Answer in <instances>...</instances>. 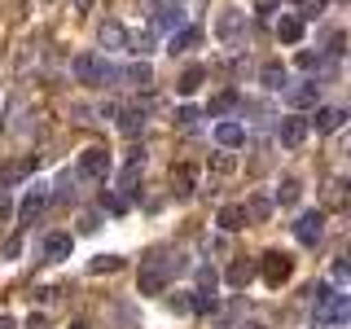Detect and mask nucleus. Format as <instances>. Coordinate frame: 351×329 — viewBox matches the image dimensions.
<instances>
[{
	"label": "nucleus",
	"mask_w": 351,
	"mask_h": 329,
	"mask_svg": "<svg viewBox=\"0 0 351 329\" xmlns=\"http://www.w3.org/2000/svg\"><path fill=\"white\" fill-rule=\"evenodd\" d=\"M71 329H88V325H84V321H75V325H71Z\"/></svg>",
	"instance_id": "obj_47"
},
{
	"label": "nucleus",
	"mask_w": 351,
	"mask_h": 329,
	"mask_svg": "<svg viewBox=\"0 0 351 329\" xmlns=\"http://www.w3.org/2000/svg\"><path fill=\"white\" fill-rule=\"evenodd\" d=\"M272 211H277V197L255 193V197H250V206H246V219H255V224H268Z\"/></svg>",
	"instance_id": "obj_18"
},
{
	"label": "nucleus",
	"mask_w": 351,
	"mask_h": 329,
	"mask_svg": "<svg viewBox=\"0 0 351 329\" xmlns=\"http://www.w3.org/2000/svg\"><path fill=\"white\" fill-rule=\"evenodd\" d=\"M294 66H299V71H316V66H321V53H312V49H299V58H294Z\"/></svg>",
	"instance_id": "obj_36"
},
{
	"label": "nucleus",
	"mask_w": 351,
	"mask_h": 329,
	"mask_svg": "<svg viewBox=\"0 0 351 329\" xmlns=\"http://www.w3.org/2000/svg\"><path fill=\"white\" fill-rule=\"evenodd\" d=\"M215 224L224 228V233H237V228H246V206H219Z\"/></svg>",
	"instance_id": "obj_23"
},
{
	"label": "nucleus",
	"mask_w": 351,
	"mask_h": 329,
	"mask_svg": "<svg viewBox=\"0 0 351 329\" xmlns=\"http://www.w3.org/2000/svg\"><path fill=\"white\" fill-rule=\"evenodd\" d=\"M75 9H93V0H75Z\"/></svg>",
	"instance_id": "obj_46"
},
{
	"label": "nucleus",
	"mask_w": 351,
	"mask_h": 329,
	"mask_svg": "<svg viewBox=\"0 0 351 329\" xmlns=\"http://www.w3.org/2000/svg\"><path fill=\"white\" fill-rule=\"evenodd\" d=\"M325 197H329L334 206H351V189H347L343 180H329V184H325Z\"/></svg>",
	"instance_id": "obj_28"
},
{
	"label": "nucleus",
	"mask_w": 351,
	"mask_h": 329,
	"mask_svg": "<svg viewBox=\"0 0 351 329\" xmlns=\"http://www.w3.org/2000/svg\"><path fill=\"white\" fill-rule=\"evenodd\" d=\"M44 206H49V193H44L40 184H36V189H27V197H22V206H18L22 228H27V224H36V219L44 215Z\"/></svg>",
	"instance_id": "obj_10"
},
{
	"label": "nucleus",
	"mask_w": 351,
	"mask_h": 329,
	"mask_svg": "<svg viewBox=\"0 0 351 329\" xmlns=\"http://www.w3.org/2000/svg\"><path fill=\"white\" fill-rule=\"evenodd\" d=\"M31 171H36V158H14V162H9V167L5 171H0V184H5V189H9V184H18V180H27V175Z\"/></svg>",
	"instance_id": "obj_21"
},
{
	"label": "nucleus",
	"mask_w": 351,
	"mask_h": 329,
	"mask_svg": "<svg viewBox=\"0 0 351 329\" xmlns=\"http://www.w3.org/2000/svg\"><path fill=\"white\" fill-rule=\"evenodd\" d=\"M132 44H136V53H149L154 49V36H149V31H141V36H132Z\"/></svg>",
	"instance_id": "obj_41"
},
{
	"label": "nucleus",
	"mask_w": 351,
	"mask_h": 329,
	"mask_svg": "<svg viewBox=\"0 0 351 329\" xmlns=\"http://www.w3.org/2000/svg\"><path fill=\"white\" fill-rule=\"evenodd\" d=\"M9 211H14V202H9V193H0V219H9Z\"/></svg>",
	"instance_id": "obj_44"
},
{
	"label": "nucleus",
	"mask_w": 351,
	"mask_h": 329,
	"mask_svg": "<svg viewBox=\"0 0 351 329\" xmlns=\"http://www.w3.org/2000/svg\"><path fill=\"white\" fill-rule=\"evenodd\" d=\"M233 106H237V93H219V97H211V114H228Z\"/></svg>",
	"instance_id": "obj_33"
},
{
	"label": "nucleus",
	"mask_w": 351,
	"mask_h": 329,
	"mask_svg": "<svg viewBox=\"0 0 351 329\" xmlns=\"http://www.w3.org/2000/svg\"><path fill=\"white\" fill-rule=\"evenodd\" d=\"M71 246H75L71 233H49V237H44V259H49V263H62L66 255H71Z\"/></svg>",
	"instance_id": "obj_15"
},
{
	"label": "nucleus",
	"mask_w": 351,
	"mask_h": 329,
	"mask_svg": "<svg viewBox=\"0 0 351 329\" xmlns=\"http://www.w3.org/2000/svg\"><path fill=\"white\" fill-rule=\"evenodd\" d=\"M123 268V259L119 255H97V259H88V272H119Z\"/></svg>",
	"instance_id": "obj_29"
},
{
	"label": "nucleus",
	"mask_w": 351,
	"mask_h": 329,
	"mask_svg": "<svg viewBox=\"0 0 351 329\" xmlns=\"http://www.w3.org/2000/svg\"><path fill=\"white\" fill-rule=\"evenodd\" d=\"M307 299H312V321L316 325H338L351 316V299L334 294L329 285H307Z\"/></svg>",
	"instance_id": "obj_1"
},
{
	"label": "nucleus",
	"mask_w": 351,
	"mask_h": 329,
	"mask_svg": "<svg viewBox=\"0 0 351 329\" xmlns=\"http://www.w3.org/2000/svg\"><path fill=\"white\" fill-rule=\"evenodd\" d=\"M277 9H281V0H255V14L259 18H272Z\"/></svg>",
	"instance_id": "obj_39"
},
{
	"label": "nucleus",
	"mask_w": 351,
	"mask_h": 329,
	"mask_svg": "<svg viewBox=\"0 0 351 329\" xmlns=\"http://www.w3.org/2000/svg\"><path fill=\"white\" fill-rule=\"evenodd\" d=\"M171 189L180 197H189L197 189V167H193V162H176V167H171Z\"/></svg>",
	"instance_id": "obj_14"
},
{
	"label": "nucleus",
	"mask_w": 351,
	"mask_h": 329,
	"mask_svg": "<svg viewBox=\"0 0 351 329\" xmlns=\"http://www.w3.org/2000/svg\"><path fill=\"white\" fill-rule=\"evenodd\" d=\"M255 263H250V259H233V263H228V268H224V281L228 285H233V290H241V285H250V277H255Z\"/></svg>",
	"instance_id": "obj_17"
},
{
	"label": "nucleus",
	"mask_w": 351,
	"mask_h": 329,
	"mask_svg": "<svg viewBox=\"0 0 351 329\" xmlns=\"http://www.w3.org/2000/svg\"><path fill=\"white\" fill-rule=\"evenodd\" d=\"M197 119H202V114H197V106H180V110H176V123H180L184 132L197 127Z\"/></svg>",
	"instance_id": "obj_32"
},
{
	"label": "nucleus",
	"mask_w": 351,
	"mask_h": 329,
	"mask_svg": "<svg viewBox=\"0 0 351 329\" xmlns=\"http://www.w3.org/2000/svg\"><path fill=\"white\" fill-rule=\"evenodd\" d=\"M80 228H84V233H97V228H101V215H97V211H84L80 215Z\"/></svg>",
	"instance_id": "obj_38"
},
{
	"label": "nucleus",
	"mask_w": 351,
	"mask_h": 329,
	"mask_svg": "<svg viewBox=\"0 0 351 329\" xmlns=\"http://www.w3.org/2000/svg\"><path fill=\"white\" fill-rule=\"evenodd\" d=\"M334 277H338V281H347V277H351V268H347V259H338V263H334Z\"/></svg>",
	"instance_id": "obj_43"
},
{
	"label": "nucleus",
	"mask_w": 351,
	"mask_h": 329,
	"mask_svg": "<svg viewBox=\"0 0 351 329\" xmlns=\"http://www.w3.org/2000/svg\"><path fill=\"white\" fill-rule=\"evenodd\" d=\"M325 5H329V0H299V18H303V22L321 18V14H325Z\"/></svg>",
	"instance_id": "obj_30"
},
{
	"label": "nucleus",
	"mask_w": 351,
	"mask_h": 329,
	"mask_svg": "<svg viewBox=\"0 0 351 329\" xmlns=\"http://www.w3.org/2000/svg\"><path fill=\"white\" fill-rule=\"evenodd\" d=\"M215 36H219V44H241V40H246V14L224 9L219 22H215Z\"/></svg>",
	"instance_id": "obj_6"
},
{
	"label": "nucleus",
	"mask_w": 351,
	"mask_h": 329,
	"mask_svg": "<svg viewBox=\"0 0 351 329\" xmlns=\"http://www.w3.org/2000/svg\"><path fill=\"white\" fill-rule=\"evenodd\" d=\"M123 80H128V88H141V93H145V88H149V80H154L149 62H136V66H128V71H123Z\"/></svg>",
	"instance_id": "obj_25"
},
{
	"label": "nucleus",
	"mask_w": 351,
	"mask_h": 329,
	"mask_svg": "<svg viewBox=\"0 0 351 329\" xmlns=\"http://www.w3.org/2000/svg\"><path fill=\"white\" fill-rule=\"evenodd\" d=\"M197 281H202V290H211V281H215V268H206V263H202V268H197Z\"/></svg>",
	"instance_id": "obj_42"
},
{
	"label": "nucleus",
	"mask_w": 351,
	"mask_h": 329,
	"mask_svg": "<svg viewBox=\"0 0 351 329\" xmlns=\"http://www.w3.org/2000/svg\"><path fill=\"white\" fill-rule=\"evenodd\" d=\"M343 259H347V268H351V246H347V255H343Z\"/></svg>",
	"instance_id": "obj_48"
},
{
	"label": "nucleus",
	"mask_w": 351,
	"mask_h": 329,
	"mask_svg": "<svg viewBox=\"0 0 351 329\" xmlns=\"http://www.w3.org/2000/svg\"><path fill=\"white\" fill-rule=\"evenodd\" d=\"M75 80L88 84V88H106V84H114L119 75H114V66H110L106 58H97V53H80V58H75Z\"/></svg>",
	"instance_id": "obj_2"
},
{
	"label": "nucleus",
	"mask_w": 351,
	"mask_h": 329,
	"mask_svg": "<svg viewBox=\"0 0 351 329\" xmlns=\"http://www.w3.org/2000/svg\"><path fill=\"white\" fill-rule=\"evenodd\" d=\"M294 237H299L303 246H321V237H325V215H321V211H303L299 219H294Z\"/></svg>",
	"instance_id": "obj_5"
},
{
	"label": "nucleus",
	"mask_w": 351,
	"mask_h": 329,
	"mask_svg": "<svg viewBox=\"0 0 351 329\" xmlns=\"http://www.w3.org/2000/svg\"><path fill=\"white\" fill-rule=\"evenodd\" d=\"M290 272H294V259L285 255V250H268L263 263H259V277L268 281V285H285V281H290Z\"/></svg>",
	"instance_id": "obj_3"
},
{
	"label": "nucleus",
	"mask_w": 351,
	"mask_h": 329,
	"mask_svg": "<svg viewBox=\"0 0 351 329\" xmlns=\"http://www.w3.org/2000/svg\"><path fill=\"white\" fill-rule=\"evenodd\" d=\"M189 312H202V316H206V312H215V299H211V290H197L193 299H189Z\"/></svg>",
	"instance_id": "obj_31"
},
{
	"label": "nucleus",
	"mask_w": 351,
	"mask_h": 329,
	"mask_svg": "<svg viewBox=\"0 0 351 329\" xmlns=\"http://www.w3.org/2000/svg\"><path fill=\"white\" fill-rule=\"evenodd\" d=\"M0 255H5V259H18V255H22V233L5 237V246H0Z\"/></svg>",
	"instance_id": "obj_37"
},
{
	"label": "nucleus",
	"mask_w": 351,
	"mask_h": 329,
	"mask_svg": "<svg viewBox=\"0 0 351 329\" xmlns=\"http://www.w3.org/2000/svg\"><path fill=\"white\" fill-rule=\"evenodd\" d=\"M149 22H154V31H158V36H176V31L184 27V14H180L176 5H158Z\"/></svg>",
	"instance_id": "obj_12"
},
{
	"label": "nucleus",
	"mask_w": 351,
	"mask_h": 329,
	"mask_svg": "<svg viewBox=\"0 0 351 329\" xmlns=\"http://www.w3.org/2000/svg\"><path fill=\"white\" fill-rule=\"evenodd\" d=\"M0 329H18V321L14 316H0Z\"/></svg>",
	"instance_id": "obj_45"
},
{
	"label": "nucleus",
	"mask_w": 351,
	"mask_h": 329,
	"mask_svg": "<svg viewBox=\"0 0 351 329\" xmlns=\"http://www.w3.org/2000/svg\"><path fill=\"white\" fill-rule=\"evenodd\" d=\"M277 202H299V180H281V189H277Z\"/></svg>",
	"instance_id": "obj_34"
},
{
	"label": "nucleus",
	"mask_w": 351,
	"mask_h": 329,
	"mask_svg": "<svg viewBox=\"0 0 351 329\" xmlns=\"http://www.w3.org/2000/svg\"><path fill=\"white\" fill-rule=\"evenodd\" d=\"M197 44H202V31H197V27H189V22H184V27L176 31L171 40H167V53H189V49H197Z\"/></svg>",
	"instance_id": "obj_16"
},
{
	"label": "nucleus",
	"mask_w": 351,
	"mask_h": 329,
	"mask_svg": "<svg viewBox=\"0 0 351 329\" xmlns=\"http://www.w3.org/2000/svg\"><path fill=\"white\" fill-rule=\"evenodd\" d=\"M202 80H206V71H202V66H189V71L180 75V84H176V88H180V97H193Z\"/></svg>",
	"instance_id": "obj_27"
},
{
	"label": "nucleus",
	"mask_w": 351,
	"mask_h": 329,
	"mask_svg": "<svg viewBox=\"0 0 351 329\" xmlns=\"http://www.w3.org/2000/svg\"><path fill=\"white\" fill-rule=\"evenodd\" d=\"M312 127L316 132H343L347 127V110L343 106H321V110H316V119H312Z\"/></svg>",
	"instance_id": "obj_13"
},
{
	"label": "nucleus",
	"mask_w": 351,
	"mask_h": 329,
	"mask_svg": "<svg viewBox=\"0 0 351 329\" xmlns=\"http://www.w3.org/2000/svg\"><path fill=\"white\" fill-rule=\"evenodd\" d=\"M119 193H123L128 202H132V197L141 193V162H132V158H128V167H123V175H119Z\"/></svg>",
	"instance_id": "obj_24"
},
{
	"label": "nucleus",
	"mask_w": 351,
	"mask_h": 329,
	"mask_svg": "<svg viewBox=\"0 0 351 329\" xmlns=\"http://www.w3.org/2000/svg\"><path fill=\"white\" fill-rule=\"evenodd\" d=\"M75 171L84 175V180H106V171H110V154L101 149V145H88L84 154H80V162H75Z\"/></svg>",
	"instance_id": "obj_4"
},
{
	"label": "nucleus",
	"mask_w": 351,
	"mask_h": 329,
	"mask_svg": "<svg viewBox=\"0 0 351 329\" xmlns=\"http://www.w3.org/2000/svg\"><path fill=\"white\" fill-rule=\"evenodd\" d=\"M136 285H141V294H162V290H167V268L158 263V255L141 263V277H136Z\"/></svg>",
	"instance_id": "obj_7"
},
{
	"label": "nucleus",
	"mask_w": 351,
	"mask_h": 329,
	"mask_svg": "<svg viewBox=\"0 0 351 329\" xmlns=\"http://www.w3.org/2000/svg\"><path fill=\"white\" fill-rule=\"evenodd\" d=\"M285 101H290V110L316 106V84H294V88H285Z\"/></svg>",
	"instance_id": "obj_22"
},
{
	"label": "nucleus",
	"mask_w": 351,
	"mask_h": 329,
	"mask_svg": "<svg viewBox=\"0 0 351 329\" xmlns=\"http://www.w3.org/2000/svg\"><path fill=\"white\" fill-rule=\"evenodd\" d=\"M307 136H312V123H307V119H299V114L281 119V145L285 149H299Z\"/></svg>",
	"instance_id": "obj_9"
},
{
	"label": "nucleus",
	"mask_w": 351,
	"mask_h": 329,
	"mask_svg": "<svg viewBox=\"0 0 351 329\" xmlns=\"http://www.w3.org/2000/svg\"><path fill=\"white\" fill-rule=\"evenodd\" d=\"M215 145H219V149H228V154L241 149V145H246V127H241L237 119H224V123L215 127Z\"/></svg>",
	"instance_id": "obj_11"
},
{
	"label": "nucleus",
	"mask_w": 351,
	"mask_h": 329,
	"mask_svg": "<svg viewBox=\"0 0 351 329\" xmlns=\"http://www.w3.org/2000/svg\"><path fill=\"white\" fill-rule=\"evenodd\" d=\"M101 206H106V211H114V215H123L128 211V197L123 193H101Z\"/></svg>",
	"instance_id": "obj_35"
},
{
	"label": "nucleus",
	"mask_w": 351,
	"mask_h": 329,
	"mask_svg": "<svg viewBox=\"0 0 351 329\" xmlns=\"http://www.w3.org/2000/svg\"><path fill=\"white\" fill-rule=\"evenodd\" d=\"M246 329H259V325H246Z\"/></svg>",
	"instance_id": "obj_49"
},
{
	"label": "nucleus",
	"mask_w": 351,
	"mask_h": 329,
	"mask_svg": "<svg viewBox=\"0 0 351 329\" xmlns=\"http://www.w3.org/2000/svg\"><path fill=\"white\" fill-rule=\"evenodd\" d=\"M303 27H307V22H303L299 14H285V18L277 22V40H281V44H299V40H303Z\"/></svg>",
	"instance_id": "obj_20"
},
{
	"label": "nucleus",
	"mask_w": 351,
	"mask_h": 329,
	"mask_svg": "<svg viewBox=\"0 0 351 329\" xmlns=\"http://www.w3.org/2000/svg\"><path fill=\"white\" fill-rule=\"evenodd\" d=\"M259 80H263V88H268V93H281L285 88V71H281V62H268L259 71Z\"/></svg>",
	"instance_id": "obj_26"
},
{
	"label": "nucleus",
	"mask_w": 351,
	"mask_h": 329,
	"mask_svg": "<svg viewBox=\"0 0 351 329\" xmlns=\"http://www.w3.org/2000/svg\"><path fill=\"white\" fill-rule=\"evenodd\" d=\"M211 167H215V171H233L237 158H228V149H224V154H215V158H211Z\"/></svg>",
	"instance_id": "obj_40"
},
{
	"label": "nucleus",
	"mask_w": 351,
	"mask_h": 329,
	"mask_svg": "<svg viewBox=\"0 0 351 329\" xmlns=\"http://www.w3.org/2000/svg\"><path fill=\"white\" fill-rule=\"evenodd\" d=\"M97 44H101L106 53H119L132 44V31L123 27V22H101V31H97Z\"/></svg>",
	"instance_id": "obj_8"
},
{
	"label": "nucleus",
	"mask_w": 351,
	"mask_h": 329,
	"mask_svg": "<svg viewBox=\"0 0 351 329\" xmlns=\"http://www.w3.org/2000/svg\"><path fill=\"white\" fill-rule=\"evenodd\" d=\"M119 132H123V136H141V127H145V114H141L136 106H119Z\"/></svg>",
	"instance_id": "obj_19"
}]
</instances>
